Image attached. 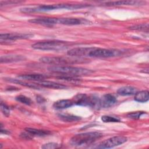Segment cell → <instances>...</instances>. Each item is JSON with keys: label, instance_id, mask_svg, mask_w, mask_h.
<instances>
[{"label": "cell", "instance_id": "cell-1", "mask_svg": "<svg viewBox=\"0 0 149 149\" xmlns=\"http://www.w3.org/2000/svg\"><path fill=\"white\" fill-rule=\"evenodd\" d=\"M89 6L87 4H52V5H42L33 8H24L20 9V11L24 13H33V12H42L53 10L58 9H77L82 8Z\"/></svg>", "mask_w": 149, "mask_h": 149}, {"label": "cell", "instance_id": "cell-2", "mask_svg": "<svg viewBox=\"0 0 149 149\" xmlns=\"http://www.w3.org/2000/svg\"><path fill=\"white\" fill-rule=\"evenodd\" d=\"M102 136V133L98 132H91L77 134L70 139V143L74 146L89 145L94 143Z\"/></svg>", "mask_w": 149, "mask_h": 149}, {"label": "cell", "instance_id": "cell-3", "mask_svg": "<svg viewBox=\"0 0 149 149\" xmlns=\"http://www.w3.org/2000/svg\"><path fill=\"white\" fill-rule=\"evenodd\" d=\"M48 69L52 72L63 74L64 75L77 76L82 75H87L93 73V71L79 67H74L71 66H51Z\"/></svg>", "mask_w": 149, "mask_h": 149}, {"label": "cell", "instance_id": "cell-4", "mask_svg": "<svg viewBox=\"0 0 149 149\" xmlns=\"http://www.w3.org/2000/svg\"><path fill=\"white\" fill-rule=\"evenodd\" d=\"M40 61L47 64L53 65L54 66H65L74 63H83L85 60L80 58H68L62 56H43L40 58Z\"/></svg>", "mask_w": 149, "mask_h": 149}, {"label": "cell", "instance_id": "cell-5", "mask_svg": "<svg viewBox=\"0 0 149 149\" xmlns=\"http://www.w3.org/2000/svg\"><path fill=\"white\" fill-rule=\"evenodd\" d=\"M68 43L61 40H47L34 43L31 46L34 49L42 51H59L66 48Z\"/></svg>", "mask_w": 149, "mask_h": 149}, {"label": "cell", "instance_id": "cell-6", "mask_svg": "<svg viewBox=\"0 0 149 149\" xmlns=\"http://www.w3.org/2000/svg\"><path fill=\"white\" fill-rule=\"evenodd\" d=\"M74 104L92 108L100 107V98L94 95H87L85 94H78L72 100Z\"/></svg>", "mask_w": 149, "mask_h": 149}, {"label": "cell", "instance_id": "cell-7", "mask_svg": "<svg viewBox=\"0 0 149 149\" xmlns=\"http://www.w3.org/2000/svg\"><path fill=\"white\" fill-rule=\"evenodd\" d=\"M127 141V138L122 136H117L111 137L100 143L97 146L94 147L96 148H110L122 144Z\"/></svg>", "mask_w": 149, "mask_h": 149}, {"label": "cell", "instance_id": "cell-8", "mask_svg": "<svg viewBox=\"0 0 149 149\" xmlns=\"http://www.w3.org/2000/svg\"><path fill=\"white\" fill-rule=\"evenodd\" d=\"M116 55V52L113 50L94 47L90 53L89 56L94 58H109L114 56Z\"/></svg>", "mask_w": 149, "mask_h": 149}, {"label": "cell", "instance_id": "cell-9", "mask_svg": "<svg viewBox=\"0 0 149 149\" xmlns=\"http://www.w3.org/2000/svg\"><path fill=\"white\" fill-rule=\"evenodd\" d=\"M94 47H76L69 50L68 55L73 57L89 56L90 53L93 51Z\"/></svg>", "mask_w": 149, "mask_h": 149}, {"label": "cell", "instance_id": "cell-10", "mask_svg": "<svg viewBox=\"0 0 149 149\" xmlns=\"http://www.w3.org/2000/svg\"><path fill=\"white\" fill-rule=\"evenodd\" d=\"M33 35L26 33H2L0 35L1 41H15L16 40L27 39L31 38Z\"/></svg>", "mask_w": 149, "mask_h": 149}, {"label": "cell", "instance_id": "cell-11", "mask_svg": "<svg viewBox=\"0 0 149 149\" xmlns=\"http://www.w3.org/2000/svg\"><path fill=\"white\" fill-rule=\"evenodd\" d=\"M29 22L47 26H52L58 24V18L55 17H39L32 19L29 20Z\"/></svg>", "mask_w": 149, "mask_h": 149}, {"label": "cell", "instance_id": "cell-12", "mask_svg": "<svg viewBox=\"0 0 149 149\" xmlns=\"http://www.w3.org/2000/svg\"><path fill=\"white\" fill-rule=\"evenodd\" d=\"M117 102L116 97L111 94H106L100 98V107L109 108Z\"/></svg>", "mask_w": 149, "mask_h": 149}, {"label": "cell", "instance_id": "cell-13", "mask_svg": "<svg viewBox=\"0 0 149 149\" xmlns=\"http://www.w3.org/2000/svg\"><path fill=\"white\" fill-rule=\"evenodd\" d=\"M88 21L86 19L74 18V17H65V18H58V24L64 25H79L83 24H87Z\"/></svg>", "mask_w": 149, "mask_h": 149}, {"label": "cell", "instance_id": "cell-14", "mask_svg": "<svg viewBox=\"0 0 149 149\" xmlns=\"http://www.w3.org/2000/svg\"><path fill=\"white\" fill-rule=\"evenodd\" d=\"M25 59V57L19 55H6L1 56L0 58L1 63H11L22 61Z\"/></svg>", "mask_w": 149, "mask_h": 149}, {"label": "cell", "instance_id": "cell-15", "mask_svg": "<svg viewBox=\"0 0 149 149\" xmlns=\"http://www.w3.org/2000/svg\"><path fill=\"white\" fill-rule=\"evenodd\" d=\"M37 84L38 85L42 86L44 87L51 88H54V89H65L67 88V87L65 85H63L62 84H59L58 83H55L51 81H48V80L40 81Z\"/></svg>", "mask_w": 149, "mask_h": 149}, {"label": "cell", "instance_id": "cell-16", "mask_svg": "<svg viewBox=\"0 0 149 149\" xmlns=\"http://www.w3.org/2000/svg\"><path fill=\"white\" fill-rule=\"evenodd\" d=\"M72 100H60L55 102L53 104V107L56 109H65L71 107L74 105Z\"/></svg>", "mask_w": 149, "mask_h": 149}, {"label": "cell", "instance_id": "cell-17", "mask_svg": "<svg viewBox=\"0 0 149 149\" xmlns=\"http://www.w3.org/2000/svg\"><path fill=\"white\" fill-rule=\"evenodd\" d=\"M18 77L22 79L33 80V81H42L44 79L48 77L47 76L43 74H21L18 76Z\"/></svg>", "mask_w": 149, "mask_h": 149}, {"label": "cell", "instance_id": "cell-18", "mask_svg": "<svg viewBox=\"0 0 149 149\" xmlns=\"http://www.w3.org/2000/svg\"><path fill=\"white\" fill-rule=\"evenodd\" d=\"M137 92L136 88L132 86H125L119 88L117 90V93L122 96L132 95L135 94Z\"/></svg>", "mask_w": 149, "mask_h": 149}, {"label": "cell", "instance_id": "cell-19", "mask_svg": "<svg viewBox=\"0 0 149 149\" xmlns=\"http://www.w3.org/2000/svg\"><path fill=\"white\" fill-rule=\"evenodd\" d=\"M5 80L6 81H9V82H12V83H14L21 86H23L29 88H33V89H37V90H40V87L39 86V85L36 84L35 83H27V82H24L23 81L20 80L19 79H12V78H5Z\"/></svg>", "mask_w": 149, "mask_h": 149}, {"label": "cell", "instance_id": "cell-20", "mask_svg": "<svg viewBox=\"0 0 149 149\" xmlns=\"http://www.w3.org/2000/svg\"><path fill=\"white\" fill-rule=\"evenodd\" d=\"M24 130L26 132H27L33 136H36L43 137V136H46L51 133V132L49 130L37 129L31 128V127H26L25 128Z\"/></svg>", "mask_w": 149, "mask_h": 149}, {"label": "cell", "instance_id": "cell-21", "mask_svg": "<svg viewBox=\"0 0 149 149\" xmlns=\"http://www.w3.org/2000/svg\"><path fill=\"white\" fill-rule=\"evenodd\" d=\"M134 100L140 102H146L148 101L149 94L147 90H143L137 92L134 95Z\"/></svg>", "mask_w": 149, "mask_h": 149}, {"label": "cell", "instance_id": "cell-22", "mask_svg": "<svg viewBox=\"0 0 149 149\" xmlns=\"http://www.w3.org/2000/svg\"><path fill=\"white\" fill-rule=\"evenodd\" d=\"M58 116L60 119L63 120V122H76L80 120L81 119V118L79 116L71 115V114H58Z\"/></svg>", "mask_w": 149, "mask_h": 149}, {"label": "cell", "instance_id": "cell-23", "mask_svg": "<svg viewBox=\"0 0 149 149\" xmlns=\"http://www.w3.org/2000/svg\"><path fill=\"white\" fill-rule=\"evenodd\" d=\"M137 3H139V2L134 1H120L107 2L105 3V4L109 6H120V5H136Z\"/></svg>", "mask_w": 149, "mask_h": 149}, {"label": "cell", "instance_id": "cell-24", "mask_svg": "<svg viewBox=\"0 0 149 149\" xmlns=\"http://www.w3.org/2000/svg\"><path fill=\"white\" fill-rule=\"evenodd\" d=\"M129 29L132 30H138V31H144L148 32V23H143L139 24L136 25H133L129 27Z\"/></svg>", "mask_w": 149, "mask_h": 149}, {"label": "cell", "instance_id": "cell-25", "mask_svg": "<svg viewBox=\"0 0 149 149\" xmlns=\"http://www.w3.org/2000/svg\"><path fill=\"white\" fill-rule=\"evenodd\" d=\"M15 99L17 101L20 102L24 104L25 105H30L33 103L29 97H27L23 95H17V97H16Z\"/></svg>", "mask_w": 149, "mask_h": 149}, {"label": "cell", "instance_id": "cell-26", "mask_svg": "<svg viewBox=\"0 0 149 149\" xmlns=\"http://www.w3.org/2000/svg\"><path fill=\"white\" fill-rule=\"evenodd\" d=\"M101 120L105 123H108V122H120V120L114 116H109V115H103L101 117Z\"/></svg>", "mask_w": 149, "mask_h": 149}, {"label": "cell", "instance_id": "cell-27", "mask_svg": "<svg viewBox=\"0 0 149 149\" xmlns=\"http://www.w3.org/2000/svg\"><path fill=\"white\" fill-rule=\"evenodd\" d=\"M145 113H146V112L143 111H136V112L129 113L127 115V116L128 118H132V119H139L140 118L141 116H142Z\"/></svg>", "mask_w": 149, "mask_h": 149}, {"label": "cell", "instance_id": "cell-28", "mask_svg": "<svg viewBox=\"0 0 149 149\" xmlns=\"http://www.w3.org/2000/svg\"><path fill=\"white\" fill-rule=\"evenodd\" d=\"M1 109L2 112L3 113V114L5 116H6V117L9 116L10 109H9V107L6 104L3 103L2 101L1 102Z\"/></svg>", "mask_w": 149, "mask_h": 149}, {"label": "cell", "instance_id": "cell-29", "mask_svg": "<svg viewBox=\"0 0 149 149\" xmlns=\"http://www.w3.org/2000/svg\"><path fill=\"white\" fill-rule=\"evenodd\" d=\"M61 145L55 143H48L41 146V148L44 149H54L61 147Z\"/></svg>", "mask_w": 149, "mask_h": 149}, {"label": "cell", "instance_id": "cell-30", "mask_svg": "<svg viewBox=\"0 0 149 149\" xmlns=\"http://www.w3.org/2000/svg\"><path fill=\"white\" fill-rule=\"evenodd\" d=\"M36 99H37V101L38 103H43L45 101V99L44 97H42L41 96H40V95L37 96Z\"/></svg>", "mask_w": 149, "mask_h": 149}]
</instances>
